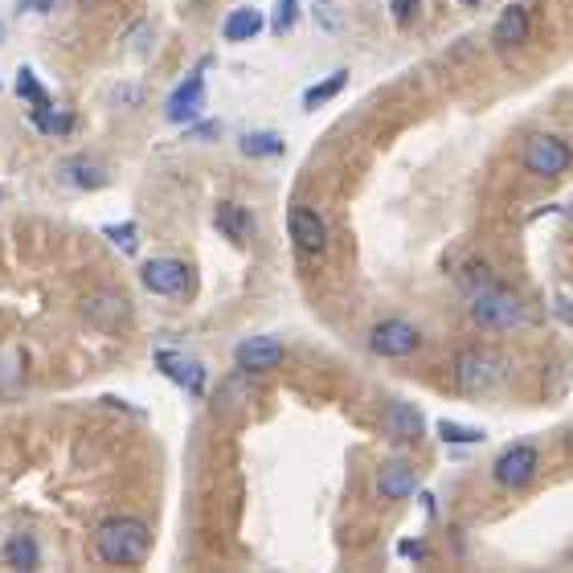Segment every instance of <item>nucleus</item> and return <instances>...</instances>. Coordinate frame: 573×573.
I'll list each match as a JSON object with an SVG mask.
<instances>
[{"mask_svg": "<svg viewBox=\"0 0 573 573\" xmlns=\"http://www.w3.org/2000/svg\"><path fill=\"white\" fill-rule=\"evenodd\" d=\"M95 549L107 565H140L152 549V533L136 516H111L95 528Z\"/></svg>", "mask_w": 573, "mask_h": 573, "instance_id": "obj_1", "label": "nucleus"}, {"mask_svg": "<svg viewBox=\"0 0 573 573\" xmlns=\"http://www.w3.org/2000/svg\"><path fill=\"white\" fill-rule=\"evenodd\" d=\"M467 312H471V320H475L479 328H488V332H504V328L520 324L524 307H520V299H516L512 291H504V287L488 283V287L471 291V307H467Z\"/></svg>", "mask_w": 573, "mask_h": 573, "instance_id": "obj_2", "label": "nucleus"}, {"mask_svg": "<svg viewBox=\"0 0 573 573\" xmlns=\"http://www.w3.org/2000/svg\"><path fill=\"white\" fill-rule=\"evenodd\" d=\"M504 369H508V361L500 357V352H492V348H467V352L455 357V381L467 393L492 389L504 377Z\"/></svg>", "mask_w": 573, "mask_h": 573, "instance_id": "obj_3", "label": "nucleus"}, {"mask_svg": "<svg viewBox=\"0 0 573 573\" xmlns=\"http://www.w3.org/2000/svg\"><path fill=\"white\" fill-rule=\"evenodd\" d=\"M369 348L377 357H389V361H402V357H414L422 348V332L410 324V320H381L373 332H369Z\"/></svg>", "mask_w": 573, "mask_h": 573, "instance_id": "obj_4", "label": "nucleus"}, {"mask_svg": "<svg viewBox=\"0 0 573 573\" xmlns=\"http://www.w3.org/2000/svg\"><path fill=\"white\" fill-rule=\"evenodd\" d=\"M569 144L557 140V136H528L524 144V168L533 176H545V181H553V176H561L569 168Z\"/></svg>", "mask_w": 573, "mask_h": 573, "instance_id": "obj_5", "label": "nucleus"}, {"mask_svg": "<svg viewBox=\"0 0 573 573\" xmlns=\"http://www.w3.org/2000/svg\"><path fill=\"white\" fill-rule=\"evenodd\" d=\"M140 279H144V287L152 295H164V299H176V295L189 291V267L181 258H152V262H144Z\"/></svg>", "mask_w": 573, "mask_h": 573, "instance_id": "obj_6", "label": "nucleus"}, {"mask_svg": "<svg viewBox=\"0 0 573 573\" xmlns=\"http://www.w3.org/2000/svg\"><path fill=\"white\" fill-rule=\"evenodd\" d=\"M537 475V451L528 447V443H516V447H508L500 459H496V467H492V479L500 483V488H524L528 479Z\"/></svg>", "mask_w": 573, "mask_h": 573, "instance_id": "obj_7", "label": "nucleus"}, {"mask_svg": "<svg viewBox=\"0 0 573 573\" xmlns=\"http://www.w3.org/2000/svg\"><path fill=\"white\" fill-rule=\"evenodd\" d=\"M287 230H291V242L307 254H320L328 246V226L320 222V213L316 209H307V205H295L287 213Z\"/></svg>", "mask_w": 573, "mask_h": 573, "instance_id": "obj_8", "label": "nucleus"}, {"mask_svg": "<svg viewBox=\"0 0 573 573\" xmlns=\"http://www.w3.org/2000/svg\"><path fill=\"white\" fill-rule=\"evenodd\" d=\"M201 70H205V62L189 74V82H181V86H176V91L168 95L164 115H168L172 123H189V119L201 115V103H205V78H201Z\"/></svg>", "mask_w": 573, "mask_h": 573, "instance_id": "obj_9", "label": "nucleus"}, {"mask_svg": "<svg viewBox=\"0 0 573 573\" xmlns=\"http://www.w3.org/2000/svg\"><path fill=\"white\" fill-rule=\"evenodd\" d=\"M234 361H238L242 373H267V369H275V365L283 361V344L271 340V336L242 340V344L234 348Z\"/></svg>", "mask_w": 573, "mask_h": 573, "instance_id": "obj_10", "label": "nucleus"}, {"mask_svg": "<svg viewBox=\"0 0 573 573\" xmlns=\"http://www.w3.org/2000/svg\"><path fill=\"white\" fill-rule=\"evenodd\" d=\"M418 492V471L402 459H393L377 471V496L381 500H410Z\"/></svg>", "mask_w": 573, "mask_h": 573, "instance_id": "obj_11", "label": "nucleus"}, {"mask_svg": "<svg viewBox=\"0 0 573 573\" xmlns=\"http://www.w3.org/2000/svg\"><path fill=\"white\" fill-rule=\"evenodd\" d=\"M156 369L168 377V381H176L181 389H189V393H201L205 389V369L197 365V361H189V357H181V352H156Z\"/></svg>", "mask_w": 573, "mask_h": 573, "instance_id": "obj_12", "label": "nucleus"}, {"mask_svg": "<svg viewBox=\"0 0 573 573\" xmlns=\"http://www.w3.org/2000/svg\"><path fill=\"white\" fill-rule=\"evenodd\" d=\"M385 434L398 438V443H418V438L426 434V422L414 406L393 402V406H385Z\"/></svg>", "mask_w": 573, "mask_h": 573, "instance_id": "obj_13", "label": "nucleus"}, {"mask_svg": "<svg viewBox=\"0 0 573 573\" xmlns=\"http://www.w3.org/2000/svg\"><path fill=\"white\" fill-rule=\"evenodd\" d=\"M492 41H496L500 50L524 46V41H528V9H524V5H508V9L500 13L496 29H492Z\"/></svg>", "mask_w": 573, "mask_h": 573, "instance_id": "obj_14", "label": "nucleus"}, {"mask_svg": "<svg viewBox=\"0 0 573 573\" xmlns=\"http://www.w3.org/2000/svg\"><path fill=\"white\" fill-rule=\"evenodd\" d=\"M217 230H222L230 242H246L254 234V217H250V209L226 201V205H217Z\"/></svg>", "mask_w": 573, "mask_h": 573, "instance_id": "obj_15", "label": "nucleus"}, {"mask_svg": "<svg viewBox=\"0 0 573 573\" xmlns=\"http://www.w3.org/2000/svg\"><path fill=\"white\" fill-rule=\"evenodd\" d=\"M262 33V13L258 9H234L230 17H226V25H222V37L226 41H250V37H258Z\"/></svg>", "mask_w": 573, "mask_h": 573, "instance_id": "obj_16", "label": "nucleus"}, {"mask_svg": "<svg viewBox=\"0 0 573 573\" xmlns=\"http://www.w3.org/2000/svg\"><path fill=\"white\" fill-rule=\"evenodd\" d=\"M37 561H41V549H37L33 537H9L5 565H13V569H37Z\"/></svg>", "mask_w": 573, "mask_h": 573, "instance_id": "obj_17", "label": "nucleus"}, {"mask_svg": "<svg viewBox=\"0 0 573 573\" xmlns=\"http://www.w3.org/2000/svg\"><path fill=\"white\" fill-rule=\"evenodd\" d=\"M62 176H70L78 189H103V185H107V172H103L99 164H86V160H66V164H62Z\"/></svg>", "mask_w": 573, "mask_h": 573, "instance_id": "obj_18", "label": "nucleus"}, {"mask_svg": "<svg viewBox=\"0 0 573 573\" xmlns=\"http://www.w3.org/2000/svg\"><path fill=\"white\" fill-rule=\"evenodd\" d=\"M17 95H21V99H29V103H33V111H37V107H50V95L41 91V82H37V74H33L29 66H21V70H17Z\"/></svg>", "mask_w": 573, "mask_h": 573, "instance_id": "obj_19", "label": "nucleus"}, {"mask_svg": "<svg viewBox=\"0 0 573 573\" xmlns=\"http://www.w3.org/2000/svg\"><path fill=\"white\" fill-rule=\"evenodd\" d=\"M242 152L246 156H283V140L271 136V131H254V136L242 140Z\"/></svg>", "mask_w": 573, "mask_h": 573, "instance_id": "obj_20", "label": "nucleus"}, {"mask_svg": "<svg viewBox=\"0 0 573 573\" xmlns=\"http://www.w3.org/2000/svg\"><path fill=\"white\" fill-rule=\"evenodd\" d=\"M344 82H348V74L344 70H336L328 82H320V86H312V91L303 95V107H320V103H328L332 95H340L344 91Z\"/></svg>", "mask_w": 573, "mask_h": 573, "instance_id": "obj_21", "label": "nucleus"}, {"mask_svg": "<svg viewBox=\"0 0 573 573\" xmlns=\"http://www.w3.org/2000/svg\"><path fill=\"white\" fill-rule=\"evenodd\" d=\"M33 123H37L41 131H50V136H66V131L74 127V119H70V115H58L54 107H37V111H33Z\"/></svg>", "mask_w": 573, "mask_h": 573, "instance_id": "obj_22", "label": "nucleus"}, {"mask_svg": "<svg viewBox=\"0 0 573 573\" xmlns=\"http://www.w3.org/2000/svg\"><path fill=\"white\" fill-rule=\"evenodd\" d=\"M438 434L447 438V443H479L483 430H471V426H455V422H438Z\"/></svg>", "mask_w": 573, "mask_h": 573, "instance_id": "obj_23", "label": "nucleus"}, {"mask_svg": "<svg viewBox=\"0 0 573 573\" xmlns=\"http://www.w3.org/2000/svg\"><path fill=\"white\" fill-rule=\"evenodd\" d=\"M103 234H107L123 254H136V246H140V242H136V226H131V222H127V226H107Z\"/></svg>", "mask_w": 573, "mask_h": 573, "instance_id": "obj_24", "label": "nucleus"}, {"mask_svg": "<svg viewBox=\"0 0 573 573\" xmlns=\"http://www.w3.org/2000/svg\"><path fill=\"white\" fill-rule=\"evenodd\" d=\"M295 5H299V0H279V17H275V29H279V33H287V29L295 25Z\"/></svg>", "mask_w": 573, "mask_h": 573, "instance_id": "obj_25", "label": "nucleus"}, {"mask_svg": "<svg viewBox=\"0 0 573 573\" xmlns=\"http://www.w3.org/2000/svg\"><path fill=\"white\" fill-rule=\"evenodd\" d=\"M389 9H393V17H398V21H410L418 13V0H389Z\"/></svg>", "mask_w": 573, "mask_h": 573, "instance_id": "obj_26", "label": "nucleus"}, {"mask_svg": "<svg viewBox=\"0 0 573 573\" xmlns=\"http://www.w3.org/2000/svg\"><path fill=\"white\" fill-rule=\"evenodd\" d=\"M21 5H25L29 13H50V9L58 5V0H21Z\"/></svg>", "mask_w": 573, "mask_h": 573, "instance_id": "obj_27", "label": "nucleus"}, {"mask_svg": "<svg viewBox=\"0 0 573 573\" xmlns=\"http://www.w3.org/2000/svg\"><path fill=\"white\" fill-rule=\"evenodd\" d=\"M5 37H9V25H5V21H0V46H5Z\"/></svg>", "mask_w": 573, "mask_h": 573, "instance_id": "obj_28", "label": "nucleus"}, {"mask_svg": "<svg viewBox=\"0 0 573 573\" xmlns=\"http://www.w3.org/2000/svg\"><path fill=\"white\" fill-rule=\"evenodd\" d=\"M463 5H479V0H463Z\"/></svg>", "mask_w": 573, "mask_h": 573, "instance_id": "obj_29", "label": "nucleus"}]
</instances>
